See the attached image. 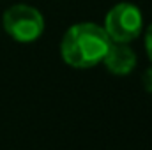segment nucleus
Segmentation results:
<instances>
[{
    "instance_id": "obj_5",
    "label": "nucleus",
    "mask_w": 152,
    "mask_h": 150,
    "mask_svg": "<svg viewBox=\"0 0 152 150\" xmlns=\"http://www.w3.org/2000/svg\"><path fill=\"white\" fill-rule=\"evenodd\" d=\"M145 50H147V55L152 62V23L147 27V32H145Z\"/></svg>"
},
{
    "instance_id": "obj_3",
    "label": "nucleus",
    "mask_w": 152,
    "mask_h": 150,
    "mask_svg": "<svg viewBox=\"0 0 152 150\" xmlns=\"http://www.w3.org/2000/svg\"><path fill=\"white\" fill-rule=\"evenodd\" d=\"M103 28L112 42H131L143 30L142 11L131 2H120L108 11Z\"/></svg>"
},
{
    "instance_id": "obj_1",
    "label": "nucleus",
    "mask_w": 152,
    "mask_h": 150,
    "mask_svg": "<svg viewBox=\"0 0 152 150\" xmlns=\"http://www.w3.org/2000/svg\"><path fill=\"white\" fill-rule=\"evenodd\" d=\"M112 39L97 23H76L67 28L60 42L62 60L75 69H90L103 62Z\"/></svg>"
},
{
    "instance_id": "obj_6",
    "label": "nucleus",
    "mask_w": 152,
    "mask_h": 150,
    "mask_svg": "<svg viewBox=\"0 0 152 150\" xmlns=\"http://www.w3.org/2000/svg\"><path fill=\"white\" fill-rule=\"evenodd\" d=\"M142 81H143V88H145L147 92H151V94H152V67H149V69L143 73Z\"/></svg>"
},
{
    "instance_id": "obj_2",
    "label": "nucleus",
    "mask_w": 152,
    "mask_h": 150,
    "mask_svg": "<svg viewBox=\"0 0 152 150\" xmlns=\"http://www.w3.org/2000/svg\"><path fill=\"white\" fill-rule=\"evenodd\" d=\"M2 23L5 32L18 42H32L37 41L44 32V18L36 7L28 4H14L11 5L4 16Z\"/></svg>"
},
{
    "instance_id": "obj_4",
    "label": "nucleus",
    "mask_w": 152,
    "mask_h": 150,
    "mask_svg": "<svg viewBox=\"0 0 152 150\" xmlns=\"http://www.w3.org/2000/svg\"><path fill=\"white\" fill-rule=\"evenodd\" d=\"M106 69L117 76L129 74L136 66V55L127 46V42H112L104 58H103Z\"/></svg>"
}]
</instances>
